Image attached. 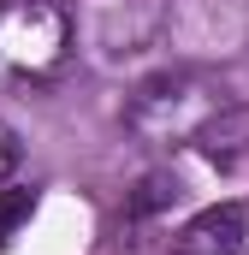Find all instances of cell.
<instances>
[{"mask_svg":"<svg viewBox=\"0 0 249 255\" xmlns=\"http://www.w3.org/2000/svg\"><path fill=\"white\" fill-rule=\"evenodd\" d=\"M0 6H6V0H0Z\"/></svg>","mask_w":249,"mask_h":255,"instance_id":"8992f818","label":"cell"},{"mask_svg":"<svg viewBox=\"0 0 249 255\" xmlns=\"http://www.w3.org/2000/svg\"><path fill=\"white\" fill-rule=\"evenodd\" d=\"M77 48V18L65 0H6L0 6V89L54 83Z\"/></svg>","mask_w":249,"mask_h":255,"instance_id":"6da1fadb","label":"cell"},{"mask_svg":"<svg viewBox=\"0 0 249 255\" xmlns=\"http://www.w3.org/2000/svg\"><path fill=\"white\" fill-rule=\"evenodd\" d=\"M226 101H232V95H226L214 77H202V71H160V77H148V83L130 89V101H124V130H130L142 148H190L196 130L208 125Z\"/></svg>","mask_w":249,"mask_h":255,"instance_id":"7a4b0ae2","label":"cell"},{"mask_svg":"<svg viewBox=\"0 0 249 255\" xmlns=\"http://www.w3.org/2000/svg\"><path fill=\"white\" fill-rule=\"evenodd\" d=\"M190 148H196L202 160H214L220 172L244 166V160H249V101H238V95H232V101H226L208 125L196 130V142H190Z\"/></svg>","mask_w":249,"mask_h":255,"instance_id":"277c9868","label":"cell"},{"mask_svg":"<svg viewBox=\"0 0 249 255\" xmlns=\"http://www.w3.org/2000/svg\"><path fill=\"white\" fill-rule=\"evenodd\" d=\"M18 154H24V148H18V130L0 119V184H6L12 172H18Z\"/></svg>","mask_w":249,"mask_h":255,"instance_id":"5b68a950","label":"cell"},{"mask_svg":"<svg viewBox=\"0 0 249 255\" xmlns=\"http://www.w3.org/2000/svg\"><path fill=\"white\" fill-rule=\"evenodd\" d=\"M244 250H249V202L202 208L172 238V255H244Z\"/></svg>","mask_w":249,"mask_h":255,"instance_id":"3957f363","label":"cell"}]
</instances>
